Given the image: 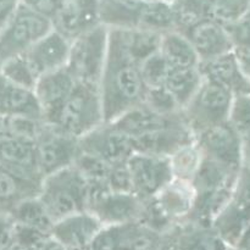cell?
<instances>
[{
    "label": "cell",
    "instance_id": "obj_36",
    "mask_svg": "<svg viewBox=\"0 0 250 250\" xmlns=\"http://www.w3.org/2000/svg\"><path fill=\"white\" fill-rule=\"evenodd\" d=\"M143 105L161 115H178L182 112L175 98L166 89L165 85L154 88H146L143 97Z\"/></svg>",
    "mask_w": 250,
    "mask_h": 250
},
{
    "label": "cell",
    "instance_id": "obj_35",
    "mask_svg": "<svg viewBox=\"0 0 250 250\" xmlns=\"http://www.w3.org/2000/svg\"><path fill=\"white\" fill-rule=\"evenodd\" d=\"M73 166L80 171L88 183H106L107 176L112 168L111 165L103 161L102 159L81 150Z\"/></svg>",
    "mask_w": 250,
    "mask_h": 250
},
{
    "label": "cell",
    "instance_id": "obj_31",
    "mask_svg": "<svg viewBox=\"0 0 250 250\" xmlns=\"http://www.w3.org/2000/svg\"><path fill=\"white\" fill-rule=\"evenodd\" d=\"M137 27L160 34L176 29L175 17H173L171 4H167L163 0L146 2L141 11Z\"/></svg>",
    "mask_w": 250,
    "mask_h": 250
},
{
    "label": "cell",
    "instance_id": "obj_24",
    "mask_svg": "<svg viewBox=\"0 0 250 250\" xmlns=\"http://www.w3.org/2000/svg\"><path fill=\"white\" fill-rule=\"evenodd\" d=\"M159 53L170 71L198 67L200 63L199 58L187 37L176 29L161 36Z\"/></svg>",
    "mask_w": 250,
    "mask_h": 250
},
{
    "label": "cell",
    "instance_id": "obj_32",
    "mask_svg": "<svg viewBox=\"0 0 250 250\" xmlns=\"http://www.w3.org/2000/svg\"><path fill=\"white\" fill-rule=\"evenodd\" d=\"M212 0H176L171 4L176 31L185 32L203 20L211 19Z\"/></svg>",
    "mask_w": 250,
    "mask_h": 250
},
{
    "label": "cell",
    "instance_id": "obj_40",
    "mask_svg": "<svg viewBox=\"0 0 250 250\" xmlns=\"http://www.w3.org/2000/svg\"><path fill=\"white\" fill-rule=\"evenodd\" d=\"M232 202L250 211V161H243L234 181Z\"/></svg>",
    "mask_w": 250,
    "mask_h": 250
},
{
    "label": "cell",
    "instance_id": "obj_8",
    "mask_svg": "<svg viewBox=\"0 0 250 250\" xmlns=\"http://www.w3.org/2000/svg\"><path fill=\"white\" fill-rule=\"evenodd\" d=\"M166 234L139 221L103 226L88 250H155L165 241Z\"/></svg>",
    "mask_w": 250,
    "mask_h": 250
},
{
    "label": "cell",
    "instance_id": "obj_29",
    "mask_svg": "<svg viewBox=\"0 0 250 250\" xmlns=\"http://www.w3.org/2000/svg\"><path fill=\"white\" fill-rule=\"evenodd\" d=\"M203 81L204 78L198 66V67L186 68V70L170 71L166 78L165 87L172 94L182 110L194 97L197 90L202 85Z\"/></svg>",
    "mask_w": 250,
    "mask_h": 250
},
{
    "label": "cell",
    "instance_id": "obj_42",
    "mask_svg": "<svg viewBox=\"0 0 250 250\" xmlns=\"http://www.w3.org/2000/svg\"><path fill=\"white\" fill-rule=\"evenodd\" d=\"M106 186L109 190L114 193H133V186H132L131 176L127 170L126 163L112 166L107 176Z\"/></svg>",
    "mask_w": 250,
    "mask_h": 250
},
{
    "label": "cell",
    "instance_id": "obj_18",
    "mask_svg": "<svg viewBox=\"0 0 250 250\" xmlns=\"http://www.w3.org/2000/svg\"><path fill=\"white\" fill-rule=\"evenodd\" d=\"M103 225L88 211H81L56 221L50 237L66 250L87 249Z\"/></svg>",
    "mask_w": 250,
    "mask_h": 250
},
{
    "label": "cell",
    "instance_id": "obj_49",
    "mask_svg": "<svg viewBox=\"0 0 250 250\" xmlns=\"http://www.w3.org/2000/svg\"><path fill=\"white\" fill-rule=\"evenodd\" d=\"M242 149H243V161H250V134L242 138Z\"/></svg>",
    "mask_w": 250,
    "mask_h": 250
},
{
    "label": "cell",
    "instance_id": "obj_34",
    "mask_svg": "<svg viewBox=\"0 0 250 250\" xmlns=\"http://www.w3.org/2000/svg\"><path fill=\"white\" fill-rule=\"evenodd\" d=\"M0 75L15 84L33 89L36 85L37 77L29 67L24 55H17L0 63Z\"/></svg>",
    "mask_w": 250,
    "mask_h": 250
},
{
    "label": "cell",
    "instance_id": "obj_6",
    "mask_svg": "<svg viewBox=\"0 0 250 250\" xmlns=\"http://www.w3.org/2000/svg\"><path fill=\"white\" fill-rule=\"evenodd\" d=\"M233 94L226 88L204 80L194 97L182 109L186 126L198 136L229 121Z\"/></svg>",
    "mask_w": 250,
    "mask_h": 250
},
{
    "label": "cell",
    "instance_id": "obj_44",
    "mask_svg": "<svg viewBox=\"0 0 250 250\" xmlns=\"http://www.w3.org/2000/svg\"><path fill=\"white\" fill-rule=\"evenodd\" d=\"M20 1L33 9L34 11L50 19L51 21L62 4V0H20Z\"/></svg>",
    "mask_w": 250,
    "mask_h": 250
},
{
    "label": "cell",
    "instance_id": "obj_38",
    "mask_svg": "<svg viewBox=\"0 0 250 250\" xmlns=\"http://www.w3.org/2000/svg\"><path fill=\"white\" fill-rule=\"evenodd\" d=\"M227 122L242 138L250 134V94L233 95Z\"/></svg>",
    "mask_w": 250,
    "mask_h": 250
},
{
    "label": "cell",
    "instance_id": "obj_22",
    "mask_svg": "<svg viewBox=\"0 0 250 250\" xmlns=\"http://www.w3.org/2000/svg\"><path fill=\"white\" fill-rule=\"evenodd\" d=\"M203 78L226 88L233 95L250 94V82L239 70L233 50L199 63Z\"/></svg>",
    "mask_w": 250,
    "mask_h": 250
},
{
    "label": "cell",
    "instance_id": "obj_21",
    "mask_svg": "<svg viewBox=\"0 0 250 250\" xmlns=\"http://www.w3.org/2000/svg\"><path fill=\"white\" fill-rule=\"evenodd\" d=\"M111 125L128 136L137 137L160 129L186 126V122L182 112L178 115H161L141 104L111 122Z\"/></svg>",
    "mask_w": 250,
    "mask_h": 250
},
{
    "label": "cell",
    "instance_id": "obj_4",
    "mask_svg": "<svg viewBox=\"0 0 250 250\" xmlns=\"http://www.w3.org/2000/svg\"><path fill=\"white\" fill-rule=\"evenodd\" d=\"M53 29L50 19L20 1L0 31V63L24 54Z\"/></svg>",
    "mask_w": 250,
    "mask_h": 250
},
{
    "label": "cell",
    "instance_id": "obj_41",
    "mask_svg": "<svg viewBox=\"0 0 250 250\" xmlns=\"http://www.w3.org/2000/svg\"><path fill=\"white\" fill-rule=\"evenodd\" d=\"M234 48H250V9L238 20L224 26Z\"/></svg>",
    "mask_w": 250,
    "mask_h": 250
},
{
    "label": "cell",
    "instance_id": "obj_28",
    "mask_svg": "<svg viewBox=\"0 0 250 250\" xmlns=\"http://www.w3.org/2000/svg\"><path fill=\"white\" fill-rule=\"evenodd\" d=\"M125 49L132 60L141 66L146 59L159 53L163 34L148 29L139 28H116Z\"/></svg>",
    "mask_w": 250,
    "mask_h": 250
},
{
    "label": "cell",
    "instance_id": "obj_50",
    "mask_svg": "<svg viewBox=\"0 0 250 250\" xmlns=\"http://www.w3.org/2000/svg\"><path fill=\"white\" fill-rule=\"evenodd\" d=\"M9 250H31V249H28V248H26V247H23V246H20V244L15 243L14 246H12L11 248H10Z\"/></svg>",
    "mask_w": 250,
    "mask_h": 250
},
{
    "label": "cell",
    "instance_id": "obj_27",
    "mask_svg": "<svg viewBox=\"0 0 250 250\" xmlns=\"http://www.w3.org/2000/svg\"><path fill=\"white\" fill-rule=\"evenodd\" d=\"M41 183L22 180L0 165V212L9 214L20 202L38 197Z\"/></svg>",
    "mask_w": 250,
    "mask_h": 250
},
{
    "label": "cell",
    "instance_id": "obj_37",
    "mask_svg": "<svg viewBox=\"0 0 250 250\" xmlns=\"http://www.w3.org/2000/svg\"><path fill=\"white\" fill-rule=\"evenodd\" d=\"M250 9V0H212L211 19L222 26L232 23Z\"/></svg>",
    "mask_w": 250,
    "mask_h": 250
},
{
    "label": "cell",
    "instance_id": "obj_19",
    "mask_svg": "<svg viewBox=\"0 0 250 250\" xmlns=\"http://www.w3.org/2000/svg\"><path fill=\"white\" fill-rule=\"evenodd\" d=\"M182 33L193 45L200 62L233 50L226 28L212 19L203 20Z\"/></svg>",
    "mask_w": 250,
    "mask_h": 250
},
{
    "label": "cell",
    "instance_id": "obj_43",
    "mask_svg": "<svg viewBox=\"0 0 250 250\" xmlns=\"http://www.w3.org/2000/svg\"><path fill=\"white\" fill-rule=\"evenodd\" d=\"M16 224L9 214L0 212V250H9L16 243Z\"/></svg>",
    "mask_w": 250,
    "mask_h": 250
},
{
    "label": "cell",
    "instance_id": "obj_10",
    "mask_svg": "<svg viewBox=\"0 0 250 250\" xmlns=\"http://www.w3.org/2000/svg\"><path fill=\"white\" fill-rule=\"evenodd\" d=\"M38 164L43 178L72 166L80 154L78 139L44 124L36 138Z\"/></svg>",
    "mask_w": 250,
    "mask_h": 250
},
{
    "label": "cell",
    "instance_id": "obj_23",
    "mask_svg": "<svg viewBox=\"0 0 250 250\" xmlns=\"http://www.w3.org/2000/svg\"><path fill=\"white\" fill-rule=\"evenodd\" d=\"M0 116L26 117L43 121L33 89L15 84L0 75Z\"/></svg>",
    "mask_w": 250,
    "mask_h": 250
},
{
    "label": "cell",
    "instance_id": "obj_25",
    "mask_svg": "<svg viewBox=\"0 0 250 250\" xmlns=\"http://www.w3.org/2000/svg\"><path fill=\"white\" fill-rule=\"evenodd\" d=\"M146 4L142 0H99V22L107 28H134Z\"/></svg>",
    "mask_w": 250,
    "mask_h": 250
},
{
    "label": "cell",
    "instance_id": "obj_26",
    "mask_svg": "<svg viewBox=\"0 0 250 250\" xmlns=\"http://www.w3.org/2000/svg\"><path fill=\"white\" fill-rule=\"evenodd\" d=\"M250 224V211L234 204L229 203L219 216L212 222L211 229L229 248H236L239 239Z\"/></svg>",
    "mask_w": 250,
    "mask_h": 250
},
{
    "label": "cell",
    "instance_id": "obj_17",
    "mask_svg": "<svg viewBox=\"0 0 250 250\" xmlns=\"http://www.w3.org/2000/svg\"><path fill=\"white\" fill-rule=\"evenodd\" d=\"M54 29L72 41L100 24L99 0H62L53 19Z\"/></svg>",
    "mask_w": 250,
    "mask_h": 250
},
{
    "label": "cell",
    "instance_id": "obj_5",
    "mask_svg": "<svg viewBox=\"0 0 250 250\" xmlns=\"http://www.w3.org/2000/svg\"><path fill=\"white\" fill-rule=\"evenodd\" d=\"M107 36L109 28L98 24L71 41L66 68L77 83L99 84L106 60Z\"/></svg>",
    "mask_w": 250,
    "mask_h": 250
},
{
    "label": "cell",
    "instance_id": "obj_51",
    "mask_svg": "<svg viewBox=\"0 0 250 250\" xmlns=\"http://www.w3.org/2000/svg\"><path fill=\"white\" fill-rule=\"evenodd\" d=\"M144 2H153V1H159V0H142Z\"/></svg>",
    "mask_w": 250,
    "mask_h": 250
},
{
    "label": "cell",
    "instance_id": "obj_3",
    "mask_svg": "<svg viewBox=\"0 0 250 250\" xmlns=\"http://www.w3.org/2000/svg\"><path fill=\"white\" fill-rule=\"evenodd\" d=\"M104 124L98 85L76 83L54 124L62 133L81 139Z\"/></svg>",
    "mask_w": 250,
    "mask_h": 250
},
{
    "label": "cell",
    "instance_id": "obj_47",
    "mask_svg": "<svg viewBox=\"0 0 250 250\" xmlns=\"http://www.w3.org/2000/svg\"><path fill=\"white\" fill-rule=\"evenodd\" d=\"M7 137H11V127H10V117L0 116V141Z\"/></svg>",
    "mask_w": 250,
    "mask_h": 250
},
{
    "label": "cell",
    "instance_id": "obj_14",
    "mask_svg": "<svg viewBox=\"0 0 250 250\" xmlns=\"http://www.w3.org/2000/svg\"><path fill=\"white\" fill-rule=\"evenodd\" d=\"M0 165L22 180L42 183L36 141L7 137L0 141Z\"/></svg>",
    "mask_w": 250,
    "mask_h": 250
},
{
    "label": "cell",
    "instance_id": "obj_33",
    "mask_svg": "<svg viewBox=\"0 0 250 250\" xmlns=\"http://www.w3.org/2000/svg\"><path fill=\"white\" fill-rule=\"evenodd\" d=\"M168 159H170L173 178L192 182L193 177L202 163L203 154L194 142V143L181 148Z\"/></svg>",
    "mask_w": 250,
    "mask_h": 250
},
{
    "label": "cell",
    "instance_id": "obj_2",
    "mask_svg": "<svg viewBox=\"0 0 250 250\" xmlns=\"http://www.w3.org/2000/svg\"><path fill=\"white\" fill-rule=\"evenodd\" d=\"M88 182L75 166L43 178L38 199L55 224L70 215L87 211Z\"/></svg>",
    "mask_w": 250,
    "mask_h": 250
},
{
    "label": "cell",
    "instance_id": "obj_46",
    "mask_svg": "<svg viewBox=\"0 0 250 250\" xmlns=\"http://www.w3.org/2000/svg\"><path fill=\"white\" fill-rule=\"evenodd\" d=\"M19 2L20 0H0V21L2 23L7 21Z\"/></svg>",
    "mask_w": 250,
    "mask_h": 250
},
{
    "label": "cell",
    "instance_id": "obj_13",
    "mask_svg": "<svg viewBox=\"0 0 250 250\" xmlns=\"http://www.w3.org/2000/svg\"><path fill=\"white\" fill-rule=\"evenodd\" d=\"M76 83L66 67L46 73L37 80L33 92L41 106L44 124H54Z\"/></svg>",
    "mask_w": 250,
    "mask_h": 250
},
{
    "label": "cell",
    "instance_id": "obj_20",
    "mask_svg": "<svg viewBox=\"0 0 250 250\" xmlns=\"http://www.w3.org/2000/svg\"><path fill=\"white\" fill-rule=\"evenodd\" d=\"M134 153L170 158L183 146L195 142V134L187 126L160 129L132 137Z\"/></svg>",
    "mask_w": 250,
    "mask_h": 250
},
{
    "label": "cell",
    "instance_id": "obj_45",
    "mask_svg": "<svg viewBox=\"0 0 250 250\" xmlns=\"http://www.w3.org/2000/svg\"><path fill=\"white\" fill-rule=\"evenodd\" d=\"M233 54L236 56L239 70L248 80V82H250V48H234Z\"/></svg>",
    "mask_w": 250,
    "mask_h": 250
},
{
    "label": "cell",
    "instance_id": "obj_53",
    "mask_svg": "<svg viewBox=\"0 0 250 250\" xmlns=\"http://www.w3.org/2000/svg\"><path fill=\"white\" fill-rule=\"evenodd\" d=\"M2 26H4V23H2V22H1V21H0V31H1Z\"/></svg>",
    "mask_w": 250,
    "mask_h": 250
},
{
    "label": "cell",
    "instance_id": "obj_12",
    "mask_svg": "<svg viewBox=\"0 0 250 250\" xmlns=\"http://www.w3.org/2000/svg\"><path fill=\"white\" fill-rule=\"evenodd\" d=\"M195 143L203 156L229 170L238 171L243 164L242 137L229 122L217 125L195 136Z\"/></svg>",
    "mask_w": 250,
    "mask_h": 250
},
{
    "label": "cell",
    "instance_id": "obj_16",
    "mask_svg": "<svg viewBox=\"0 0 250 250\" xmlns=\"http://www.w3.org/2000/svg\"><path fill=\"white\" fill-rule=\"evenodd\" d=\"M70 43V39L53 29L23 54L37 80L41 76L66 67Z\"/></svg>",
    "mask_w": 250,
    "mask_h": 250
},
{
    "label": "cell",
    "instance_id": "obj_9",
    "mask_svg": "<svg viewBox=\"0 0 250 250\" xmlns=\"http://www.w3.org/2000/svg\"><path fill=\"white\" fill-rule=\"evenodd\" d=\"M133 193L146 202L160 193L173 180L170 159L133 153L126 161Z\"/></svg>",
    "mask_w": 250,
    "mask_h": 250
},
{
    "label": "cell",
    "instance_id": "obj_7",
    "mask_svg": "<svg viewBox=\"0 0 250 250\" xmlns=\"http://www.w3.org/2000/svg\"><path fill=\"white\" fill-rule=\"evenodd\" d=\"M143 209L144 200L133 193H114L106 183H88L87 211L103 226L139 221Z\"/></svg>",
    "mask_w": 250,
    "mask_h": 250
},
{
    "label": "cell",
    "instance_id": "obj_1",
    "mask_svg": "<svg viewBox=\"0 0 250 250\" xmlns=\"http://www.w3.org/2000/svg\"><path fill=\"white\" fill-rule=\"evenodd\" d=\"M104 124H111L143 103L146 85L139 66L125 49L116 28H109L107 53L98 84Z\"/></svg>",
    "mask_w": 250,
    "mask_h": 250
},
{
    "label": "cell",
    "instance_id": "obj_15",
    "mask_svg": "<svg viewBox=\"0 0 250 250\" xmlns=\"http://www.w3.org/2000/svg\"><path fill=\"white\" fill-rule=\"evenodd\" d=\"M194 187L192 182L173 178L150 202L163 219L171 227L187 222L195 203Z\"/></svg>",
    "mask_w": 250,
    "mask_h": 250
},
{
    "label": "cell",
    "instance_id": "obj_39",
    "mask_svg": "<svg viewBox=\"0 0 250 250\" xmlns=\"http://www.w3.org/2000/svg\"><path fill=\"white\" fill-rule=\"evenodd\" d=\"M142 80H143L146 88H154V87H161L165 85L166 78H167L168 70L167 65H166L165 60L160 53L154 54L149 59H146L141 66Z\"/></svg>",
    "mask_w": 250,
    "mask_h": 250
},
{
    "label": "cell",
    "instance_id": "obj_30",
    "mask_svg": "<svg viewBox=\"0 0 250 250\" xmlns=\"http://www.w3.org/2000/svg\"><path fill=\"white\" fill-rule=\"evenodd\" d=\"M9 215L16 225L29 227L46 234H50L54 225L38 197L28 198L20 202L10 210Z\"/></svg>",
    "mask_w": 250,
    "mask_h": 250
},
{
    "label": "cell",
    "instance_id": "obj_52",
    "mask_svg": "<svg viewBox=\"0 0 250 250\" xmlns=\"http://www.w3.org/2000/svg\"><path fill=\"white\" fill-rule=\"evenodd\" d=\"M226 250H241V249H238V248H229H229H227Z\"/></svg>",
    "mask_w": 250,
    "mask_h": 250
},
{
    "label": "cell",
    "instance_id": "obj_11",
    "mask_svg": "<svg viewBox=\"0 0 250 250\" xmlns=\"http://www.w3.org/2000/svg\"><path fill=\"white\" fill-rule=\"evenodd\" d=\"M80 150L111 166L121 165L134 153L133 138L111 124H103L78 139Z\"/></svg>",
    "mask_w": 250,
    "mask_h": 250
},
{
    "label": "cell",
    "instance_id": "obj_48",
    "mask_svg": "<svg viewBox=\"0 0 250 250\" xmlns=\"http://www.w3.org/2000/svg\"><path fill=\"white\" fill-rule=\"evenodd\" d=\"M236 248L241 250H250V224L247 227V229L244 231L243 236L239 239L238 244H237Z\"/></svg>",
    "mask_w": 250,
    "mask_h": 250
}]
</instances>
